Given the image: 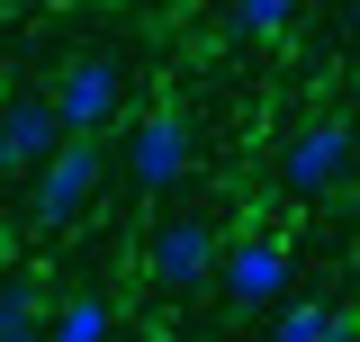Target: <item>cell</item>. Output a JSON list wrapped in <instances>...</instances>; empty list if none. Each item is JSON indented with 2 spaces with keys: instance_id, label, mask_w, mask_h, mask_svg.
Returning a JSON list of instances; mask_svg holds the SVG:
<instances>
[{
  "instance_id": "obj_8",
  "label": "cell",
  "mask_w": 360,
  "mask_h": 342,
  "mask_svg": "<svg viewBox=\"0 0 360 342\" xmlns=\"http://www.w3.org/2000/svg\"><path fill=\"white\" fill-rule=\"evenodd\" d=\"M108 334H117V306L99 298V289H82V298H63L45 315V342H108Z\"/></svg>"
},
{
  "instance_id": "obj_10",
  "label": "cell",
  "mask_w": 360,
  "mask_h": 342,
  "mask_svg": "<svg viewBox=\"0 0 360 342\" xmlns=\"http://www.w3.org/2000/svg\"><path fill=\"white\" fill-rule=\"evenodd\" d=\"M288 18H297V0H234V27L243 37H288Z\"/></svg>"
},
{
  "instance_id": "obj_11",
  "label": "cell",
  "mask_w": 360,
  "mask_h": 342,
  "mask_svg": "<svg viewBox=\"0 0 360 342\" xmlns=\"http://www.w3.org/2000/svg\"><path fill=\"white\" fill-rule=\"evenodd\" d=\"M324 315H333V306H315V298L279 306V315H270V342H315V334H324Z\"/></svg>"
},
{
  "instance_id": "obj_1",
  "label": "cell",
  "mask_w": 360,
  "mask_h": 342,
  "mask_svg": "<svg viewBox=\"0 0 360 342\" xmlns=\"http://www.w3.org/2000/svg\"><path fill=\"white\" fill-rule=\"evenodd\" d=\"M342 171H352V118H315L279 144V189L288 198H324V189H342Z\"/></svg>"
},
{
  "instance_id": "obj_7",
  "label": "cell",
  "mask_w": 360,
  "mask_h": 342,
  "mask_svg": "<svg viewBox=\"0 0 360 342\" xmlns=\"http://www.w3.org/2000/svg\"><path fill=\"white\" fill-rule=\"evenodd\" d=\"M54 153H63V118H54V99H18V108L0 118V180L45 171Z\"/></svg>"
},
{
  "instance_id": "obj_9",
  "label": "cell",
  "mask_w": 360,
  "mask_h": 342,
  "mask_svg": "<svg viewBox=\"0 0 360 342\" xmlns=\"http://www.w3.org/2000/svg\"><path fill=\"white\" fill-rule=\"evenodd\" d=\"M45 315H54V306H45L27 279H0V342H45Z\"/></svg>"
},
{
  "instance_id": "obj_13",
  "label": "cell",
  "mask_w": 360,
  "mask_h": 342,
  "mask_svg": "<svg viewBox=\"0 0 360 342\" xmlns=\"http://www.w3.org/2000/svg\"><path fill=\"white\" fill-rule=\"evenodd\" d=\"M352 234H360V180H352Z\"/></svg>"
},
{
  "instance_id": "obj_12",
  "label": "cell",
  "mask_w": 360,
  "mask_h": 342,
  "mask_svg": "<svg viewBox=\"0 0 360 342\" xmlns=\"http://www.w3.org/2000/svg\"><path fill=\"white\" fill-rule=\"evenodd\" d=\"M315 342H360V315H352V306H333V315H324V334H315Z\"/></svg>"
},
{
  "instance_id": "obj_6",
  "label": "cell",
  "mask_w": 360,
  "mask_h": 342,
  "mask_svg": "<svg viewBox=\"0 0 360 342\" xmlns=\"http://www.w3.org/2000/svg\"><path fill=\"white\" fill-rule=\"evenodd\" d=\"M217 261H225V243H217V225H207V216H172V225L153 234V279H162L172 298L207 289V279H217Z\"/></svg>"
},
{
  "instance_id": "obj_2",
  "label": "cell",
  "mask_w": 360,
  "mask_h": 342,
  "mask_svg": "<svg viewBox=\"0 0 360 342\" xmlns=\"http://www.w3.org/2000/svg\"><path fill=\"white\" fill-rule=\"evenodd\" d=\"M127 180L144 198H172L180 180H189V118L180 108H153V118L127 127Z\"/></svg>"
},
{
  "instance_id": "obj_3",
  "label": "cell",
  "mask_w": 360,
  "mask_h": 342,
  "mask_svg": "<svg viewBox=\"0 0 360 342\" xmlns=\"http://www.w3.org/2000/svg\"><path fill=\"white\" fill-rule=\"evenodd\" d=\"M45 99H54L63 135H99L117 118V99H127V63L117 54H82V63H63V82L45 90Z\"/></svg>"
},
{
  "instance_id": "obj_5",
  "label": "cell",
  "mask_w": 360,
  "mask_h": 342,
  "mask_svg": "<svg viewBox=\"0 0 360 342\" xmlns=\"http://www.w3.org/2000/svg\"><path fill=\"white\" fill-rule=\"evenodd\" d=\"M90 189H99V135H63V153L37 171V225H72L90 208Z\"/></svg>"
},
{
  "instance_id": "obj_4",
  "label": "cell",
  "mask_w": 360,
  "mask_h": 342,
  "mask_svg": "<svg viewBox=\"0 0 360 342\" xmlns=\"http://www.w3.org/2000/svg\"><path fill=\"white\" fill-rule=\"evenodd\" d=\"M288 270H297V253H288V234H243V243H225V261H217V289L243 315L252 306H279L288 298Z\"/></svg>"
}]
</instances>
